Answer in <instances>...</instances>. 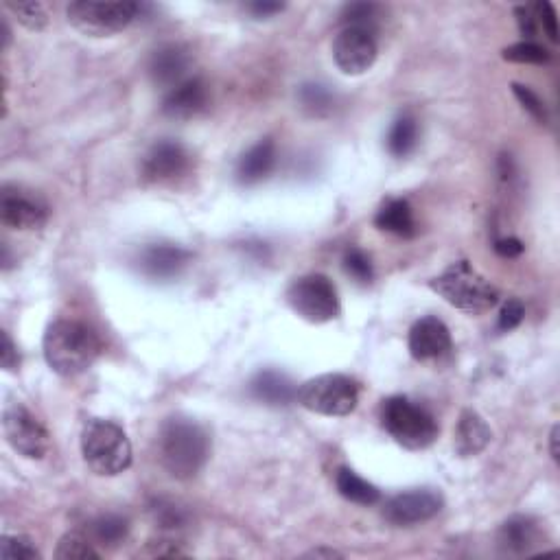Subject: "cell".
Returning <instances> with one entry per match:
<instances>
[{
    "label": "cell",
    "mask_w": 560,
    "mask_h": 560,
    "mask_svg": "<svg viewBox=\"0 0 560 560\" xmlns=\"http://www.w3.org/2000/svg\"><path fill=\"white\" fill-rule=\"evenodd\" d=\"M3 431L14 451L29 460H42L51 451V436L29 407L9 403L3 412Z\"/></svg>",
    "instance_id": "obj_9"
},
{
    "label": "cell",
    "mask_w": 560,
    "mask_h": 560,
    "mask_svg": "<svg viewBox=\"0 0 560 560\" xmlns=\"http://www.w3.org/2000/svg\"><path fill=\"white\" fill-rule=\"evenodd\" d=\"M377 55V38L368 29L344 27L335 35L333 60L344 75H364L377 62Z\"/></svg>",
    "instance_id": "obj_10"
},
{
    "label": "cell",
    "mask_w": 560,
    "mask_h": 560,
    "mask_svg": "<svg viewBox=\"0 0 560 560\" xmlns=\"http://www.w3.org/2000/svg\"><path fill=\"white\" fill-rule=\"evenodd\" d=\"M375 226L383 232H390V235L410 239L416 235V219L414 210L407 200H399V197H392V200L385 202L379 213L375 215Z\"/></svg>",
    "instance_id": "obj_22"
},
{
    "label": "cell",
    "mask_w": 560,
    "mask_h": 560,
    "mask_svg": "<svg viewBox=\"0 0 560 560\" xmlns=\"http://www.w3.org/2000/svg\"><path fill=\"white\" fill-rule=\"evenodd\" d=\"M151 517L158 523V528H162L165 532H180L189 525V512H186L180 504L169 499H156L151 504Z\"/></svg>",
    "instance_id": "obj_27"
},
{
    "label": "cell",
    "mask_w": 560,
    "mask_h": 560,
    "mask_svg": "<svg viewBox=\"0 0 560 560\" xmlns=\"http://www.w3.org/2000/svg\"><path fill=\"white\" fill-rule=\"evenodd\" d=\"M445 506V499L440 493L431 488H416L410 493L394 495L388 504L383 508L385 521H390L392 525H416L425 523L429 519H434L438 512Z\"/></svg>",
    "instance_id": "obj_12"
},
{
    "label": "cell",
    "mask_w": 560,
    "mask_h": 560,
    "mask_svg": "<svg viewBox=\"0 0 560 560\" xmlns=\"http://www.w3.org/2000/svg\"><path fill=\"white\" fill-rule=\"evenodd\" d=\"M344 270L350 278H355L359 285H370L372 278H375V270H372L370 256L359 248H348L346 250Z\"/></svg>",
    "instance_id": "obj_31"
},
{
    "label": "cell",
    "mask_w": 560,
    "mask_h": 560,
    "mask_svg": "<svg viewBox=\"0 0 560 560\" xmlns=\"http://www.w3.org/2000/svg\"><path fill=\"white\" fill-rule=\"evenodd\" d=\"M208 84L202 77H189L169 90L162 101V114L175 121H186L208 108Z\"/></svg>",
    "instance_id": "obj_15"
},
{
    "label": "cell",
    "mask_w": 560,
    "mask_h": 560,
    "mask_svg": "<svg viewBox=\"0 0 560 560\" xmlns=\"http://www.w3.org/2000/svg\"><path fill=\"white\" fill-rule=\"evenodd\" d=\"M287 302L294 313L311 324H326L340 315V296L333 280L324 274L296 278L287 289Z\"/></svg>",
    "instance_id": "obj_8"
},
{
    "label": "cell",
    "mask_w": 560,
    "mask_h": 560,
    "mask_svg": "<svg viewBox=\"0 0 560 560\" xmlns=\"http://www.w3.org/2000/svg\"><path fill=\"white\" fill-rule=\"evenodd\" d=\"M296 401L313 414L348 416L359 403V385L346 375H320L300 385Z\"/></svg>",
    "instance_id": "obj_6"
},
{
    "label": "cell",
    "mask_w": 560,
    "mask_h": 560,
    "mask_svg": "<svg viewBox=\"0 0 560 560\" xmlns=\"http://www.w3.org/2000/svg\"><path fill=\"white\" fill-rule=\"evenodd\" d=\"M418 143V125L412 116H399L390 127L388 134V151L396 158H405L407 154H412L414 147Z\"/></svg>",
    "instance_id": "obj_25"
},
{
    "label": "cell",
    "mask_w": 560,
    "mask_h": 560,
    "mask_svg": "<svg viewBox=\"0 0 560 560\" xmlns=\"http://www.w3.org/2000/svg\"><path fill=\"white\" fill-rule=\"evenodd\" d=\"M335 486H337V493H340L344 499L353 501V504L359 506H372L381 499L379 488L366 482L364 477H359L353 469H348V466L337 469Z\"/></svg>",
    "instance_id": "obj_23"
},
{
    "label": "cell",
    "mask_w": 560,
    "mask_h": 560,
    "mask_svg": "<svg viewBox=\"0 0 560 560\" xmlns=\"http://www.w3.org/2000/svg\"><path fill=\"white\" fill-rule=\"evenodd\" d=\"M541 539H543V532L539 521L525 515H515L506 519L497 532L499 550L512 556L530 554L534 547L541 543Z\"/></svg>",
    "instance_id": "obj_17"
},
{
    "label": "cell",
    "mask_w": 560,
    "mask_h": 560,
    "mask_svg": "<svg viewBox=\"0 0 560 560\" xmlns=\"http://www.w3.org/2000/svg\"><path fill=\"white\" fill-rule=\"evenodd\" d=\"M0 364H3V368L7 372H14L20 364L18 350H16L14 342H11V337H9L7 331H3V350H0Z\"/></svg>",
    "instance_id": "obj_38"
},
{
    "label": "cell",
    "mask_w": 560,
    "mask_h": 560,
    "mask_svg": "<svg viewBox=\"0 0 560 560\" xmlns=\"http://www.w3.org/2000/svg\"><path fill=\"white\" fill-rule=\"evenodd\" d=\"M515 14H517V22H519V31L530 42V38H534L536 31H539V25H536V18H534L532 7H517Z\"/></svg>",
    "instance_id": "obj_39"
},
{
    "label": "cell",
    "mask_w": 560,
    "mask_h": 560,
    "mask_svg": "<svg viewBox=\"0 0 560 560\" xmlns=\"http://www.w3.org/2000/svg\"><path fill=\"white\" fill-rule=\"evenodd\" d=\"M158 455L165 469L178 480H191L210 458L208 431L191 418L171 416L160 427Z\"/></svg>",
    "instance_id": "obj_1"
},
{
    "label": "cell",
    "mask_w": 560,
    "mask_h": 560,
    "mask_svg": "<svg viewBox=\"0 0 560 560\" xmlns=\"http://www.w3.org/2000/svg\"><path fill=\"white\" fill-rule=\"evenodd\" d=\"M44 359L60 377H77L101 355L97 333L77 320H55L44 333Z\"/></svg>",
    "instance_id": "obj_2"
},
{
    "label": "cell",
    "mask_w": 560,
    "mask_h": 560,
    "mask_svg": "<svg viewBox=\"0 0 560 560\" xmlns=\"http://www.w3.org/2000/svg\"><path fill=\"white\" fill-rule=\"evenodd\" d=\"M191 169V154L178 140H160L151 147L145 158L140 173L147 182H171L178 180Z\"/></svg>",
    "instance_id": "obj_13"
},
{
    "label": "cell",
    "mask_w": 560,
    "mask_h": 560,
    "mask_svg": "<svg viewBox=\"0 0 560 560\" xmlns=\"http://www.w3.org/2000/svg\"><path fill=\"white\" fill-rule=\"evenodd\" d=\"M276 165V145L270 138L250 147L239 160L237 175L241 184H256L272 173Z\"/></svg>",
    "instance_id": "obj_21"
},
{
    "label": "cell",
    "mask_w": 560,
    "mask_h": 560,
    "mask_svg": "<svg viewBox=\"0 0 560 560\" xmlns=\"http://www.w3.org/2000/svg\"><path fill=\"white\" fill-rule=\"evenodd\" d=\"M127 534H130V521L125 517L116 515V512H108V515H101L90 523V539L95 545L101 547H119Z\"/></svg>",
    "instance_id": "obj_24"
},
{
    "label": "cell",
    "mask_w": 560,
    "mask_h": 560,
    "mask_svg": "<svg viewBox=\"0 0 560 560\" xmlns=\"http://www.w3.org/2000/svg\"><path fill=\"white\" fill-rule=\"evenodd\" d=\"M490 438H493V431L480 414L475 410H464L460 414L458 427H455V451L462 458H473V455L482 453L488 447Z\"/></svg>",
    "instance_id": "obj_19"
},
{
    "label": "cell",
    "mask_w": 560,
    "mask_h": 560,
    "mask_svg": "<svg viewBox=\"0 0 560 560\" xmlns=\"http://www.w3.org/2000/svg\"><path fill=\"white\" fill-rule=\"evenodd\" d=\"M0 219L7 228L40 230L49 219V206L38 193L7 184L0 193Z\"/></svg>",
    "instance_id": "obj_11"
},
{
    "label": "cell",
    "mask_w": 560,
    "mask_h": 560,
    "mask_svg": "<svg viewBox=\"0 0 560 560\" xmlns=\"http://www.w3.org/2000/svg\"><path fill=\"white\" fill-rule=\"evenodd\" d=\"M536 25L543 27V33L550 38L552 42H558V18H556V9L550 3H536L532 7Z\"/></svg>",
    "instance_id": "obj_35"
},
{
    "label": "cell",
    "mask_w": 560,
    "mask_h": 560,
    "mask_svg": "<svg viewBox=\"0 0 560 560\" xmlns=\"http://www.w3.org/2000/svg\"><path fill=\"white\" fill-rule=\"evenodd\" d=\"M407 344H410V353L416 361H434L445 357L453 342L447 324L434 315H427L412 326Z\"/></svg>",
    "instance_id": "obj_14"
},
{
    "label": "cell",
    "mask_w": 560,
    "mask_h": 560,
    "mask_svg": "<svg viewBox=\"0 0 560 560\" xmlns=\"http://www.w3.org/2000/svg\"><path fill=\"white\" fill-rule=\"evenodd\" d=\"M191 66V55L180 44H165L149 57V77L156 86L175 88L184 81L186 70Z\"/></svg>",
    "instance_id": "obj_16"
},
{
    "label": "cell",
    "mask_w": 560,
    "mask_h": 560,
    "mask_svg": "<svg viewBox=\"0 0 560 560\" xmlns=\"http://www.w3.org/2000/svg\"><path fill=\"white\" fill-rule=\"evenodd\" d=\"M298 99L302 103L305 112H309L311 116H326L333 110V95L326 86L320 84H305L298 92Z\"/></svg>",
    "instance_id": "obj_28"
},
{
    "label": "cell",
    "mask_w": 560,
    "mask_h": 560,
    "mask_svg": "<svg viewBox=\"0 0 560 560\" xmlns=\"http://www.w3.org/2000/svg\"><path fill=\"white\" fill-rule=\"evenodd\" d=\"M550 440H552V458H554V460H558V449H556V442H558V427H554V429H552Z\"/></svg>",
    "instance_id": "obj_43"
},
{
    "label": "cell",
    "mask_w": 560,
    "mask_h": 560,
    "mask_svg": "<svg viewBox=\"0 0 560 560\" xmlns=\"http://www.w3.org/2000/svg\"><path fill=\"white\" fill-rule=\"evenodd\" d=\"M147 556H158V558H180V556H189V552L184 550L182 543L173 541V539H160V541H151L147 547Z\"/></svg>",
    "instance_id": "obj_37"
},
{
    "label": "cell",
    "mask_w": 560,
    "mask_h": 560,
    "mask_svg": "<svg viewBox=\"0 0 560 560\" xmlns=\"http://www.w3.org/2000/svg\"><path fill=\"white\" fill-rule=\"evenodd\" d=\"M0 558L3 560H40V552L35 550L31 539L22 534H7L0 541Z\"/></svg>",
    "instance_id": "obj_30"
},
{
    "label": "cell",
    "mask_w": 560,
    "mask_h": 560,
    "mask_svg": "<svg viewBox=\"0 0 560 560\" xmlns=\"http://www.w3.org/2000/svg\"><path fill=\"white\" fill-rule=\"evenodd\" d=\"M55 558H60V560H97V558H101V552L97 550V545L92 543L88 534L68 532V534L62 536L60 543H57Z\"/></svg>",
    "instance_id": "obj_26"
},
{
    "label": "cell",
    "mask_w": 560,
    "mask_h": 560,
    "mask_svg": "<svg viewBox=\"0 0 560 560\" xmlns=\"http://www.w3.org/2000/svg\"><path fill=\"white\" fill-rule=\"evenodd\" d=\"M523 315H525L523 302L519 298H510L504 305V309H501V313H499V329L501 331L517 329V326L523 320Z\"/></svg>",
    "instance_id": "obj_36"
},
{
    "label": "cell",
    "mask_w": 560,
    "mask_h": 560,
    "mask_svg": "<svg viewBox=\"0 0 560 560\" xmlns=\"http://www.w3.org/2000/svg\"><path fill=\"white\" fill-rule=\"evenodd\" d=\"M81 455L88 469L101 477L121 475L132 466L130 438L112 420L90 418L81 429Z\"/></svg>",
    "instance_id": "obj_3"
},
{
    "label": "cell",
    "mask_w": 560,
    "mask_h": 560,
    "mask_svg": "<svg viewBox=\"0 0 560 560\" xmlns=\"http://www.w3.org/2000/svg\"><path fill=\"white\" fill-rule=\"evenodd\" d=\"M512 90H515V97L519 99V103L534 116L536 121H541V123L547 121L545 103L541 101L539 95H534L528 86H521V84H512Z\"/></svg>",
    "instance_id": "obj_34"
},
{
    "label": "cell",
    "mask_w": 560,
    "mask_h": 560,
    "mask_svg": "<svg viewBox=\"0 0 560 560\" xmlns=\"http://www.w3.org/2000/svg\"><path fill=\"white\" fill-rule=\"evenodd\" d=\"M309 558H342V554L340 552H335V550H313V552H309L307 554Z\"/></svg>",
    "instance_id": "obj_42"
},
{
    "label": "cell",
    "mask_w": 560,
    "mask_h": 560,
    "mask_svg": "<svg viewBox=\"0 0 560 560\" xmlns=\"http://www.w3.org/2000/svg\"><path fill=\"white\" fill-rule=\"evenodd\" d=\"M140 11L138 3H92L77 0L66 9L68 22L88 38H110L121 33L136 20Z\"/></svg>",
    "instance_id": "obj_7"
},
{
    "label": "cell",
    "mask_w": 560,
    "mask_h": 560,
    "mask_svg": "<svg viewBox=\"0 0 560 560\" xmlns=\"http://www.w3.org/2000/svg\"><path fill=\"white\" fill-rule=\"evenodd\" d=\"M429 287L440 298H445L451 307L469 315L486 313L499 300L497 287L477 272L469 261L451 263L445 272L431 280Z\"/></svg>",
    "instance_id": "obj_4"
},
{
    "label": "cell",
    "mask_w": 560,
    "mask_h": 560,
    "mask_svg": "<svg viewBox=\"0 0 560 560\" xmlns=\"http://www.w3.org/2000/svg\"><path fill=\"white\" fill-rule=\"evenodd\" d=\"M504 60L515 64H545L550 62V51L536 42H519L504 49Z\"/></svg>",
    "instance_id": "obj_32"
},
{
    "label": "cell",
    "mask_w": 560,
    "mask_h": 560,
    "mask_svg": "<svg viewBox=\"0 0 560 560\" xmlns=\"http://www.w3.org/2000/svg\"><path fill=\"white\" fill-rule=\"evenodd\" d=\"M385 431L410 451H423L436 442L440 429L434 414L407 396H390L381 405Z\"/></svg>",
    "instance_id": "obj_5"
},
{
    "label": "cell",
    "mask_w": 560,
    "mask_h": 560,
    "mask_svg": "<svg viewBox=\"0 0 560 560\" xmlns=\"http://www.w3.org/2000/svg\"><path fill=\"white\" fill-rule=\"evenodd\" d=\"M495 252L499 256H504V259H515V256H519L523 252V243L515 237H508V239H499L495 243Z\"/></svg>",
    "instance_id": "obj_40"
},
{
    "label": "cell",
    "mask_w": 560,
    "mask_h": 560,
    "mask_svg": "<svg viewBox=\"0 0 560 560\" xmlns=\"http://www.w3.org/2000/svg\"><path fill=\"white\" fill-rule=\"evenodd\" d=\"M7 9L14 11L16 18L31 31H42L49 22L46 9L40 3H7Z\"/></svg>",
    "instance_id": "obj_33"
},
{
    "label": "cell",
    "mask_w": 560,
    "mask_h": 560,
    "mask_svg": "<svg viewBox=\"0 0 560 560\" xmlns=\"http://www.w3.org/2000/svg\"><path fill=\"white\" fill-rule=\"evenodd\" d=\"M248 9L252 11L254 16L267 18V16H272V14H278V11H283L285 5H278V3H254V5H248Z\"/></svg>",
    "instance_id": "obj_41"
},
{
    "label": "cell",
    "mask_w": 560,
    "mask_h": 560,
    "mask_svg": "<svg viewBox=\"0 0 560 560\" xmlns=\"http://www.w3.org/2000/svg\"><path fill=\"white\" fill-rule=\"evenodd\" d=\"M250 394L265 405H289L296 401V385L278 370H263L250 381Z\"/></svg>",
    "instance_id": "obj_20"
},
{
    "label": "cell",
    "mask_w": 560,
    "mask_h": 560,
    "mask_svg": "<svg viewBox=\"0 0 560 560\" xmlns=\"http://www.w3.org/2000/svg\"><path fill=\"white\" fill-rule=\"evenodd\" d=\"M191 261V252L178 245H149L138 256V265L151 278L178 276L182 267Z\"/></svg>",
    "instance_id": "obj_18"
},
{
    "label": "cell",
    "mask_w": 560,
    "mask_h": 560,
    "mask_svg": "<svg viewBox=\"0 0 560 560\" xmlns=\"http://www.w3.org/2000/svg\"><path fill=\"white\" fill-rule=\"evenodd\" d=\"M381 18V7L372 5V3H357V5H348L342 11V22L344 27H359V29H368L375 33V25Z\"/></svg>",
    "instance_id": "obj_29"
}]
</instances>
